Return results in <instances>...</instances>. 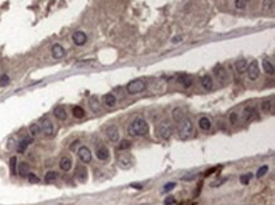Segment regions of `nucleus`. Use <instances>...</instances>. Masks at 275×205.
<instances>
[{
	"label": "nucleus",
	"mask_w": 275,
	"mask_h": 205,
	"mask_svg": "<svg viewBox=\"0 0 275 205\" xmlns=\"http://www.w3.org/2000/svg\"><path fill=\"white\" fill-rule=\"evenodd\" d=\"M31 143H32V138H23V139L18 143V147H17L18 153H24Z\"/></svg>",
	"instance_id": "21"
},
{
	"label": "nucleus",
	"mask_w": 275,
	"mask_h": 205,
	"mask_svg": "<svg viewBox=\"0 0 275 205\" xmlns=\"http://www.w3.org/2000/svg\"><path fill=\"white\" fill-rule=\"evenodd\" d=\"M53 115L56 117V119H59V120H66V118H67V112H66L65 107L57 105L53 109Z\"/></svg>",
	"instance_id": "15"
},
{
	"label": "nucleus",
	"mask_w": 275,
	"mask_h": 205,
	"mask_svg": "<svg viewBox=\"0 0 275 205\" xmlns=\"http://www.w3.org/2000/svg\"><path fill=\"white\" fill-rule=\"evenodd\" d=\"M250 0H235V5L237 9H245L246 7H247V4H249Z\"/></svg>",
	"instance_id": "35"
},
{
	"label": "nucleus",
	"mask_w": 275,
	"mask_h": 205,
	"mask_svg": "<svg viewBox=\"0 0 275 205\" xmlns=\"http://www.w3.org/2000/svg\"><path fill=\"white\" fill-rule=\"evenodd\" d=\"M41 131L43 132V134L46 137H52L53 136V131H55V128H53V123H52L51 120L47 117L45 118H42L41 119Z\"/></svg>",
	"instance_id": "5"
},
{
	"label": "nucleus",
	"mask_w": 275,
	"mask_h": 205,
	"mask_svg": "<svg viewBox=\"0 0 275 205\" xmlns=\"http://www.w3.org/2000/svg\"><path fill=\"white\" fill-rule=\"evenodd\" d=\"M273 101H274L273 98L264 100V101L261 103V110H263L264 113H268V114L271 113V112H273Z\"/></svg>",
	"instance_id": "25"
},
{
	"label": "nucleus",
	"mask_w": 275,
	"mask_h": 205,
	"mask_svg": "<svg viewBox=\"0 0 275 205\" xmlns=\"http://www.w3.org/2000/svg\"><path fill=\"white\" fill-rule=\"evenodd\" d=\"M198 125L202 131H209L211 127H212V123H211V119L208 117H202L199 118L198 120Z\"/></svg>",
	"instance_id": "20"
},
{
	"label": "nucleus",
	"mask_w": 275,
	"mask_h": 205,
	"mask_svg": "<svg viewBox=\"0 0 275 205\" xmlns=\"http://www.w3.org/2000/svg\"><path fill=\"white\" fill-rule=\"evenodd\" d=\"M263 67H264V70H265V72H266V74L271 75V76L274 75V65L271 63V61H270V60L265 58L263 61Z\"/></svg>",
	"instance_id": "27"
},
{
	"label": "nucleus",
	"mask_w": 275,
	"mask_h": 205,
	"mask_svg": "<svg viewBox=\"0 0 275 205\" xmlns=\"http://www.w3.org/2000/svg\"><path fill=\"white\" fill-rule=\"evenodd\" d=\"M247 76H249V79L250 80H256L259 77V75H260V67H259V63H257V61H252L250 65H247Z\"/></svg>",
	"instance_id": "7"
},
{
	"label": "nucleus",
	"mask_w": 275,
	"mask_h": 205,
	"mask_svg": "<svg viewBox=\"0 0 275 205\" xmlns=\"http://www.w3.org/2000/svg\"><path fill=\"white\" fill-rule=\"evenodd\" d=\"M78 156L80 161L84 162V163H90L91 162V152H90V150L86 146H81L78 150Z\"/></svg>",
	"instance_id": "8"
},
{
	"label": "nucleus",
	"mask_w": 275,
	"mask_h": 205,
	"mask_svg": "<svg viewBox=\"0 0 275 205\" xmlns=\"http://www.w3.org/2000/svg\"><path fill=\"white\" fill-rule=\"evenodd\" d=\"M27 177H28V181H29L31 184H38V182H39V177H38V176H37L36 174L29 172Z\"/></svg>",
	"instance_id": "37"
},
{
	"label": "nucleus",
	"mask_w": 275,
	"mask_h": 205,
	"mask_svg": "<svg viewBox=\"0 0 275 205\" xmlns=\"http://www.w3.org/2000/svg\"><path fill=\"white\" fill-rule=\"evenodd\" d=\"M51 52H52V56H53V58H56V60L62 58V57H65V55H66L65 48H64V47L61 46V45H59V43H56V45L52 46Z\"/></svg>",
	"instance_id": "13"
},
{
	"label": "nucleus",
	"mask_w": 275,
	"mask_h": 205,
	"mask_svg": "<svg viewBox=\"0 0 275 205\" xmlns=\"http://www.w3.org/2000/svg\"><path fill=\"white\" fill-rule=\"evenodd\" d=\"M213 72H214V76L217 77V80L221 81V82H225L227 80V71L222 65H217L214 70H213Z\"/></svg>",
	"instance_id": "12"
},
{
	"label": "nucleus",
	"mask_w": 275,
	"mask_h": 205,
	"mask_svg": "<svg viewBox=\"0 0 275 205\" xmlns=\"http://www.w3.org/2000/svg\"><path fill=\"white\" fill-rule=\"evenodd\" d=\"M72 115L76 118V119H81V118H84L85 117V110L81 108V107H79V105H76V107H74L72 108Z\"/></svg>",
	"instance_id": "28"
},
{
	"label": "nucleus",
	"mask_w": 275,
	"mask_h": 205,
	"mask_svg": "<svg viewBox=\"0 0 275 205\" xmlns=\"http://www.w3.org/2000/svg\"><path fill=\"white\" fill-rule=\"evenodd\" d=\"M237 118H238L237 113H232L231 115H230V120H231L232 124H236V123H237Z\"/></svg>",
	"instance_id": "42"
},
{
	"label": "nucleus",
	"mask_w": 275,
	"mask_h": 205,
	"mask_svg": "<svg viewBox=\"0 0 275 205\" xmlns=\"http://www.w3.org/2000/svg\"><path fill=\"white\" fill-rule=\"evenodd\" d=\"M200 84L204 90H212L213 88V80L209 75H203L200 79Z\"/></svg>",
	"instance_id": "22"
},
{
	"label": "nucleus",
	"mask_w": 275,
	"mask_h": 205,
	"mask_svg": "<svg viewBox=\"0 0 275 205\" xmlns=\"http://www.w3.org/2000/svg\"><path fill=\"white\" fill-rule=\"evenodd\" d=\"M175 186H176V184H175V182H169V184H166V185H164L162 191H164V193H169V191H171L173 189H175Z\"/></svg>",
	"instance_id": "40"
},
{
	"label": "nucleus",
	"mask_w": 275,
	"mask_h": 205,
	"mask_svg": "<svg viewBox=\"0 0 275 205\" xmlns=\"http://www.w3.org/2000/svg\"><path fill=\"white\" fill-rule=\"evenodd\" d=\"M235 69H236V71H237L238 74L245 72L246 69H247V61H246L245 58L237 60V61H236V63H235Z\"/></svg>",
	"instance_id": "23"
},
{
	"label": "nucleus",
	"mask_w": 275,
	"mask_h": 205,
	"mask_svg": "<svg viewBox=\"0 0 275 205\" xmlns=\"http://www.w3.org/2000/svg\"><path fill=\"white\" fill-rule=\"evenodd\" d=\"M89 107H90V109H91L94 113L100 112V103H99V100H98L97 96L90 98V100H89Z\"/></svg>",
	"instance_id": "26"
},
{
	"label": "nucleus",
	"mask_w": 275,
	"mask_h": 205,
	"mask_svg": "<svg viewBox=\"0 0 275 205\" xmlns=\"http://www.w3.org/2000/svg\"><path fill=\"white\" fill-rule=\"evenodd\" d=\"M86 41H88V37H86V34H85L84 32L76 31V32L72 33V42L76 46H84L85 43H86Z\"/></svg>",
	"instance_id": "11"
},
{
	"label": "nucleus",
	"mask_w": 275,
	"mask_h": 205,
	"mask_svg": "<svg viewBox=\"0 0 275 205\" xmlns=\"http://www.w3.org/2000/svg\"><path fill=\"white\" fill-rule=\"evenodd\" d=\"M17 157H12L10 158V172H12V175L13 176H15L17 175Z\"/></svg>",
	"instance_id": "32"
},
{
	"label": "nucleus",
	"mask_w": 275,
	"mask_h": 205,
	"mask_svg": "<svg viewBox=\"0 0 275 205\" xmlns=\"http://www.w3.org/2000/svg\"><path fill=\"white\" fill-rule=\"evenodd\" d=\"M173 118H174V120L175 122H180L181 119L184 118V113L183 110L180 108H175L174 110H173Z\"/></svg>",
	"instance_id": "30"
},
{
	"label": "nucleus",
	"mask_w": 275,
	"mask_h": 205,
	"mask_svg": "<svg viewBox=\"0 0 275 205\" xmlns=\"http://www.w3.org/2000/svg\"><path fill=\"white\" fill-rule=\"evenodd\" d=\"M251 177H252V175H251V174L241 175V176H240V181H241V184H242V185H247V184L250 182Z\"/></svg>",
	"instance_id": "36"
},
{
	"label": "nucleus",
	"mask_w": 275,
	"mask_h": 205,
	"mask_svg": "<svg viewBox=\"0 0 275 205\" xmlns=\"http://www.w3.org/2000/svg\"><path fill=\"white\" fill-rule=\"evenodd\" d=\"M109 150L105 146H99L98 148H97V157L100 161H108L109 160Z\"/></svg>",
	"instance_id": "16"
},
{
	"label": "nucleus",
	"mask_w": 275,
	"mask_h": 205,
	"mask_svg": "<svg viewBox=\"0 0 275 205\" xmlns=\"http://www.w3.org/2000/svg\"><path fill=\"white\" fill-rule=\"evenodd\" d=\"M29 133H31L32 137L39 136V133H41V127H39V124H37V123H33V124H31V125H29Z\"/></svg>",
	"instance_id": "29"
},
{
	"label": "nucleus",
	"mask_w": 275,
	"mask_h": 205,
	"mask_svg": "<svg viewBox=\"0 0 275 205\" xmlns=\"http://www.w3.org/2000/svg\"><path fill=\"white\" fill-rule=\"evenodd\" d=\"M173 204H175V198L170 195V196L165 199V205H173Z\"/></svg>",
	"instance_id": "41"
},
{
	"label": "nucleus",
	"mask_w": 275,
	"mask_h": 205,
	"mask_svg": "<svg viewBox=\"0 0 275 205\" xmlns=\"http://www.w3.org/2000/svg\"><path fill=\"white\" fill-rule=\"evenodd\" d=\"M103 103H104V105H105L107 108H113L117 104V98L114 96V94L109 93V94L103 96Z\"/></svg>",
	"instance_id": "19"
},
{
	"label": "nucleus",
	"mask_w": 275,
	"mask_h": 205,
	"mask_svg": "<svg viewBox=\"0 0 275 205\" xmlns=\"http://www.w3.org/2000/svg\"><path fill=\"white\" fill-rule=\"evenodd\" d=\"M142 205H150V204H142Z\"/></svg>",
	"instance_id": "44"
},
{
	"label": "nucleus",
	"mask_w": 275,
	"mask_h": 205,
	"mask_svg": "<svg viewBox=\"0 0 275 205\" xmlns=\"http://www.w3.org/2000/svg\"><path fill=\"white\" fill-rule=\"evenodd\" d=\"M9 81H10V79H9V76L7 74H3L1 76H0V85H1V86H5V85H8Z\"/></svg>",
	"instance_id": "39"
},
{
	"label": "nucleus",
	"mask_w": 275,
	"mask_h": 205,
	"mask_svg": "<svg viewBox=\"0 0 275 205\" xmlns=\"http://www.w3.org/2000/svg\"><path fill=\"white\" fill-rule=\"evenodd\" d=\"M18 174H19L22 177H27L28 174L31 172L29 171V165L27 163V162H20L19 166H18Z\"/></svg>",
	"instance_id": "24"
},
{
	"label": "nucleus",
	"mask_w": 275,
	"mask_h": 205,
	"mask_svg": "<svg viewBox=\"0 0 275 205\" xmlns=\"http://www.w3.org/2000/svg\"><path fill=\"white\" fill-rule=\"evenodd\" d=\"M75 177L79 182H86L88 180V169L83 165H78L75 169Z\"/></svg>",
	"instance_id": "9"
},
{
	"label": "nucleus",
	"mask_w": 275,
	"mask_h": 205,
	"mask_svg": "<svg viewBox=\"0 0 275 205\" xmlns=\"http://www.w3.org/2000/svg\"><path fill=\"white\" fill-rule=\"evenodd\" d=\"M105 134H107L109 141H112V142H118V141H119V131H118L117 125H114V124L109 125L107 128Z\"/></svg>",
	"instance_id": "10"
},
{
	"label": "nucleus",
	"mask_w": 275,
	"mask_h": 205,
	"mask_svg": "<svg viewBox=\"0 0 275 205\" xmlns=\"http://www.w3.org/2000/svg\"><path fill=\"white\" fill-rule=\"evenodd\" d=\"M118 165H119V167L123 169V170L131 169L132 165H133L132 157L128 153H121L119 156H118Z\"/></svg>",
	"instance_id": "6"
},
{
	"label": "nucleus",
	"mask_w": 275,
	"mask_h": 205,
	"mask_svg": "<svg viewBox=\"0 0 275 205\" xmlns=\"http://www.w3.org/2000/svg\"><path fill=\"white\" fill-rule=\"evenodd\" d=\"M131 147V142L129 141H122L118 146V151H123V150H127Z\"/></svg>",
	"instance_id": "38"
},
{
	"label": "nucleus",
	"mask_w": 275,
	"mask_h": 205,
	"mask_svg": "<svg viewBox=\"0 0 275 205\" xmlns=\"http://www.w3.org/2000/svg\"><path fill=\"white\" fill-rule=\"evenodd\" d=\"M178 134L181 139H187L192 136L193 133V123L189 118H183L180 122H178Z\"/></svg>",
	"instance_id": "2"
},
{
	"label": "nucleus",
	"mask_w": 275,
	"mask_h": 205,
	"mask_svg": "<svg viewBox=\"0 0 275 205\" xmlns=\"http://www.w3.org/2000/svg\"><path fill=\"white\" fill-rule=\"evenodd\" d=\"M268 170H269V167L266 165H264V166H261L259 170H257V172H256V177L257 179H261V177H264L265 176V174L268 172Z\"/></svg>",
	"instance_id": "33"
},
{
	"label": "nucleus",
	"mask_w": 275,
	"mask_h": 205,
	"mask_svg": "<svg viewBox=\"0 0 275 205\" xmlns=\"http://www.w3.org/2000/svg\"><path fill=\"white\" fill-rule=\"evenodd\" d=\"M274 9V0H264V10L271 12Z\"/></svg>",
	"instance_id": "34"
},
{
	"label": "nucleus",
	"mask_w": 275,
	"mask_h": 205,
	"mask_svg": "<svg viewBox=\"0 0 275 205\" xmlns=\"http://www.w3.org/2000/svg\"><path fill=\"white\" fill-rule=\"evenodd\" d=\"M178 81L183 85L184 88H190L193 85V77L190 75H187V74H181L178 76Z\"/></svg>",
	"instance_id": "18"
},
{
	"label": "nucleus",
	"mask_w": 275,
	"mask_h": 205,
	"mask_svg": "<svg viewBox=\"0 0 275 205\" xmlns=\"http://www.w3.org/2000/svg\"><path fill=\"white\" fill-rule=\"evenodd\" d=\"M127 132L131 137H143L148 134V124L145 119L136 118L133 119L127 128Z\"/></svg>",
	"instance_id": "1"
},
{
	"label": "nucleus",
	"mask_w": 275,
	"mask_h": 205,
	"mask_svg": "<svg viewBox=\"0 0 275 205\" xmlns=\"http://www.w3.org/2000/svg\"><path fill=\"white\" fill-rule=\"evenodd\" d=\"M256 117V109L254 107H246L242 110V118L245 122H250Z\"/></svg>",
	"instance_id": "14"
},
{
	"label": "nucleus",
	"mask_w": 275,
	"mask_h": 205,
	"mask_svg": "<svg viewBox=\"0 0 275 205\" xmlns=\"http://www.w3.org/2000/svg\"><path fill=\"white\" fill-rule=\"evenodd\" d=\"M71 166H72V160H71L70 156H64L60 160V169L62 171H65V172L70 171Z\"/></svg>",
	"instance_id": "17"
},
{
	"label": "nucleus",
	"mask_w": 275,
	"mask_h": 205,
	"mask_svg": "<svg viewBox=\"0 0 275 205\" xmlns=\"http://www.w3.org/2000/svg\"><path fill=\"white\" fill-rule=\"evenodd\" d=\"M146 88H147V85H146L145 80L142 79H135L129 81V82L127 84V93L129 95H136V94H141L142 91H145Z\"/></svg>",
	"instance_id": "3"
},
{
	"label": "nucleus",
	"mask_w": 275,
	"mask_h": 205,
	"mask_svg": "<svg viewBox=\"0 0 275 205\" xmlns=\"http://www.w3.org/2000/svg\"><path fill=\"white\" fill-rule=\"evenodd\" d=\"M156 131L159 132V134L162 139H166V141L170 139L173 136V125L169 120H162L159 124V128Z\"/></svg>",
	"instance_id": "4"
},
{
	"label": "nucleus",
	"mask_w": 275,
	"mask_h": 205,
	"mask_svg": "<svg viewBox=\"0 0 275 205\" xmlns=\"http://www.w3.org/2000/svg\"><path fill=\"white\" fill-rule=\"evenodd\" d=\"M56 179H57V172H55V171H48V172L46 174V176H45V181L47 184L55 181Z\"/></svg>",
	"instance_id": "31"
},
{
	"label": "nucleus",
	"mask_w": 275,
	"mask_h": 205,
	"mask_svg": "<svg viewBox=\"0 0 275 205\" xmlns=\"http://www.w3.org/2000/svg\"><path fill=\"white\" fill-rule=\"evenodd\" d=\"M180 41H181V37H180V36H179V37H174V38H173V43H179Z\"/></svg>",
	"instance_id": "43"
}]
</instances>
